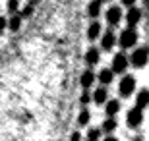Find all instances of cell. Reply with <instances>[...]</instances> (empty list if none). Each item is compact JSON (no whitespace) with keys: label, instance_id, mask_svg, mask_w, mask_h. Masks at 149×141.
I'll return each instance as SVG.
<instances>
[{"label":"cell","instance_id":"1","mask_svg":"<svg viewBox=\"0 0 149 141\" xmlns=\"http://www.w3.org/2000/svg\"><path fill=\"white\" fill-rule=\"evenodd\" d=\"M118 43H120L122 49H132L134 44L138 43V31H134V27L124 29L118 37Z\"/></svg>","mask_w":149,"mask_h":141},{"label":"cell","instance_id":"2","mask_svg":"<svg viewBox=\"0 0 149 141\" xmlns=\"http://www.w3.org/2000/svg\"><path fill=\"white\" fill-rule=\"evenodd\" d=\"M128 62L134 66V68H143L147 64V47H139L132 52V56L128 58Z\"/></svg>","mask_w":149,"mask_h":141},{"label":"cell","instance_id":"3","mask_svg":"<svg viewBox=\"0 0 149 141\" xmlns=\"http://www.w3.org/2000/svg\"><path fill=\"white\" fill-rule=\"evenodd\" d=\"M128 66H130V62H128V56L124 54V52H118V54H114V58H112V74H124V72L128 70Z\"/></svg>","mask_w":149,"mask_h":141},{"label":"cell","instance_id":"4","mask_svg":"<svg viewBox=\"0 0 149 141\" xmlns=\"http://www.w3.org/2000/svg\"><path fill=\"white\" fill-rule=\"evenodd\" d=\"M134 89H136V79H134V76H124L122 81H120V85H118L120 95L126 99V97H130V95L134 93Z\"/></svg>","mask_w":149,"mask_h":141},{"label":"cell","instance_id":"5","mask_svg":"<svg viewBox=\"0 0 149 141\" xmlns=\"http://www.w3.org/2000/svg\"><path fill=\"white\" fill-rule=\"evenodd\" d=\"M141 122H143V110L132 108L130 112H128V116H126V124L130 126V128H139V126H141Z\"/></svg>","mask_w":149,"mask_h":141},{"label":"cell","instance_id":"6","mask_svg":"<svg viewBox=\"0 0 149 141\" xmlns=\"http://www.w3.org/2000/svg\"><path fill=\"white\" fill-rule=\"evenodd\" d=\"M122 22V10L118 6H111L107 10V23L109 25H118Z\"/></svg>","mask_w":149,"mask_h":141},{"label":"cell","instance_id":"7","mask_svg":"<svg viewBox=\"0 0 149 141\" xmlns=\"http://www.w3.org/2000/svg\"><path fill=\"white\" fill-rule=\"evenodd\" d=\"M139 22H141V10L136 8V6H130V10H128V14H126V23L130 27H136Z\"/></svg>","mask_w":149,"mask_h":141},{"label":"cell","instance_id":"8","mask_svg":"<svg viewBox=\"0 0 149 141\" xmlns=\"http://www.w3.org/2000/svg\"><path fill=\"white\" fill-rule=\"evenodd\" d=\"M116 44V35L112 31H107L103 37H101V47H103V50H112Z\"/></svg>","mask_w":149,"mask_h":141},{"label":"cell","instance_id":"9","mask_svg":"<svg viewBox=\"0 0 149 141\" xmlns=\"http://www.w3.org/2000/svg\"><path fill=\"white\" fill-rule=\"evenodd\" d=\"M99 60H101V52L99 49H95V47H91V49L85 52V64L87 66H95V64H99Z\"/></svg>","mask_w":149,"mask_h":141},{"label":"cell","instance_id":"10","mask_svg":"<svg viewBox=\"0 0 149 141\" xmlns=\"http://www.w3.org/2000/svg\"><path fill=\"white\" fill-rule=\"evenodd\" d=\"M107 99H109V91H107V87H105V85L97 87V89H95V93H93V101H95V104H105V103H107Z\"/></svg>","mask_w":149,"mask_h":141},{"label":"cell","instance_id":"11","mask_svg":"<svg viewBox=\"0 0 149 141\" xmlns=\"http://www.w3.org/2000/svg\"><path fill=\"white\" fill-rule=\"evenodd\" d=\"M79 83H81V87L83 89H89V87L95 83V74H93V70H85L81 74V77H79Z\"/></svg>","mask_w":149,"mask_h":141},{"label":"cell","instance_id":"12","mask_svg":"<svg viewBox=\"0 0 149 141\" xmlns=\"http://www.w3.org/2000/svg\"><path fill=\"white\" fill-rule=\"evenodd\" d=\"M112 77H114L112 70H107V68H103V70L99 72V76H95V79H99L101 85H109V83H112Z\"/></svg>","mask_w":149,"mask_h":141},{"label":"cell","instance_id":"13","mask_svg":"<svg viewBox=\"0 0 149 141\" xmlns=\"http://www.w3.org/2000/svg\"><path fill=\"white\" fill-rule=\"evenodd\" d=\"M118 110H120V103H118L116 99L107 101V103H105V114H107V116H116Z\"/></svg>","mask_w":149,"mask_h":141},{"label":"cell","instance_id":"14","mask_svg":"<svg viewBox=\"0 0 149 141\" xmlns=\"http://www.w3.org/2000/svg\"><path fill=\"white\" fill-rule=\"evenodd\" d=\"M101 23L99 22H93L91 25H89V29H87V39L89 41H95V39H99L101 37Z\"/></svg>","mask_w":149,"mask_h":141},{"label":"cell","instance_id":"15","mask_svg":"<svg viewBox=\"0 0 149 141\" xmlns=\"http://www.w3.org/2000/svg\"><path fill=\"white\" fill-rule=\"evenodd\" d=\"M101 4H103V2H101V0H91V2H89V6H87V12H89V17H99L101 16Z\"/></svg>","mask_w":149,"mask_h":141},{"label":"cell","instance_id":"16","mask_svg":"<svg viewBox=\"0 0 149 141\" xmlns=\"http://www.w3.org/2000/svg\"><path fill=\"white\" fill-rule=\"evenodd\" d=\"M147 101H149V95H147V89H141L138 93V99H136V108L143 110L147 106Z\"/></svg>","mask_w":149,"mask_h":141},{"label":"cell","instance_id":"17","mask_svg":"<svg viewBox=\"0 0 149 141\" xmlns=\"http://www.w3.org/2000/svg\"><path fill=\"white\" fill-rule=\"evenodd\" d=\"M6 27H10V31H19V27H22V17H19V14H12V17L6 22Z\"/></svg>","mask_w":149,"mask_h":141},{"label":"cell","instance_id":"18","mask_svg":"<svg viewBox=\"0 0 149 141\" xmlns=\"http://www.w3.org/2000/svg\"><path fill=\"white\" fill-rule=\"evenodd\" d=\"M116 120H114V116H107V120L105 122H103V128H101V130L103 131H107V133H112V131L116 130Z\"/></svg>","mask_w":149,"mask_h":141},{"label":"cell","instance_id":"19","mask_svg":"<svg viewBox=\"0 0 149 141\" xmlns=\"http://www.w3.org/2000/svg\"><path fill=\"white\" fill-rule=\"evenodd\" d=\"M89 120H91V112H89L87 108H83L81 112L77 114V124H79V126H87Z\"/></svg>","mask_w":149,"mask_h":141},{"label":"cell","instance_id":"20","mask_svg":"<svg viewBox=\"0 0 149 141\" xmlns=\"http://www.w3.org/2000/svg\"><path fill=\"white\" fill-rule=\"evenodd\" d=\"M33 10H35L33 4H27V6H23V8L17 12V14H19V17H22V19H27V17L33 16Z\"/></svg>","mask_w":149,"mask_h":141},{"label":"cell","instance_id":"21","mask_svg":"<svg viewBox=\"0 0 149 141\" xmlns=\"http://www.w3.org/2000/svg\"><path fill=\"white\" fill-rule=\"evenodd\" d=\"M101 139V130L99 128H91L87 131V141H99Z\"/></svg>","mask_w":149,"mask_h":141},{"label":"cell","instance_id":"22","mask_svg":"<svg viewBox=\"0 0 149 141\" xmlns=\"http://www.w3.org/2000/svg\"><path fill=\"white\" fill-rule=\"evenodd\" d=\"M6 8H8L10 14H17L19 12V0H8V6Z\"/></svg>","mask_w":149,"mask_h":141},{"label":"cell","instance_id":"23","mask_svg":"<svg viewBox=\"0 0 149 141\" xmlns=\"http://www.w3.org/2000/svg\"><path fill=\"white\" fill-rule=\"evenodd\" d=\"M70 141H81V133L79 131H74L72 135H70Z\"/></svg>","mask_w":149,"mask_h":141},{"label":"cell","instance_id":"24","mask_svg":"<svg viewBox=\"0 0 149 141\" xmlns=\"http://www.w3.org/2000/svg\"><path fill=\"white\" fill-rule=\"evenodd\" d=\"M89 101H91V95H89V93H83L81 95V104H87Z\"/></svg>","mask_w":149,"mask_h":141},{"label":"cell","instance_id":"25","mask_svg":"<svg viewBox=\"0 0 149 141\" xmlns=\"http://www.w3.org/2000/svg\"><path fill=\"white\" fill-rule=\"evenodd\" d=\"M6 22H8V19H6L4 16H0V33H2V31L6 29Z\"/></svg>","mask_w":149,"mask_h":141},{"label":"cell","instance_id":"26","mask_svg":"<svg viewBox=\"0 0 149 141\" xmlns=\"http://www.w3.org/2000/svg\"><path fill=\"white\" fill-rule=\"evenodd\" d=\"M122 4L130 8V6H134V4H136V0H122Z\"/></svg>","mask_w":149,"mask_h":141},{"label":"cell","instance_id":"27","mask_svg":"<svg viewBox=\"0 0 149 141\" xmlns=\"http://www.w3.org/2000/svg\"><path fill=\"white\" fill-rule=\"evenodd\" d=\"M103 141H118V139H116L114 135H107V137H105V139H103Z\"/></svg>","mask_w":149,"mask_h":141},{"label":"cell","instance_id":"28","mask_svg":"<svg viewBox=\"0 0 149 141\" xmlns=\"http://www.w3.org/2000/svg\"><path fill=\"white\" fill-rule=\"evenodd\" d=\"M39 2H41V0H29V4H33V6H35V4H39Z\"/></svg>","mask_w":149,"mask_h":141},{"label":"cell","instance_id":"29","mask_svg":"<svg viewBox=\"0 0 149 141\" xmlns=\"http://www.w3.org/2000/svg\"><path fill=\"white\" fill-rule=\"evenodd\" d=\"M134 141H143V139H141V137H136V139H134Z\"/></svg>","mask_w":149,"mask_h":141},{"label":"cell","instance_id":"30","mask_svg":"<svg viewBox=\"0 0 149 141\" xmlns=\"http://www.w3.org/2000/svg\"><path fill=\"white\" fill-rule=\"evenodd\" d=\"M101 2H103V0H101Z\"/></svg>","mask_w":149,"mask_h":141}]
</instances>
